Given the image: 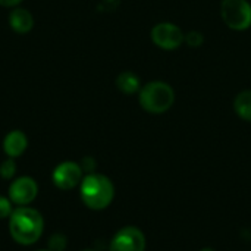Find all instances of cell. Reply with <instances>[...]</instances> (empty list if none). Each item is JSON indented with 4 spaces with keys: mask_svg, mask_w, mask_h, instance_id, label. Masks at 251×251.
<instances>
[{
    "mask_svg": "<svg viewBox=\"0 0 251 251\" xmlns=\"http://www.w3.org/2000/svg\"><path fill=\"white\" fill-rule=\"evenodd\" d=\"M28 147V140H26V135L22 132V131H10L4 140H3V150L4 153L15 159V157H19Z\"/></svg>",
    "mask_w": 251,
    "mask_h": 251,
    "instance_id": "9",
    "label": "cell"
},
{
    "mask_svg": "<svg viewBox=\"0 0 251 251\" xmlns=\"http://www.w3.org/2000/svg\"><path fill=\"white\" fill-rule=\"evenodd\" d=\"M9 25L18 34H26L34 26V18L26 9H15L9 15Z\"/></svg>",
    "mask_w": 251,
    "mask_h": 251,
    "instance_id": "10",
    "label": "cell"
},
{
    "mask_svg": "<svg viewBox=\"0 0 251 251\" xmlns=\"http://www.w3.org/2000/svg\"><path fill=\"white\" fill-rule=\"evenodd\" d=\"M184 34L179 26L171 22H162L153 26L151 40L153 43L163 50H175L184 41Z\"/></svg>",
    "mask_w": 251,
    "mask_h": 251,
    "instance_id": "6",
    "label": "cell"
},
{
    "mask_svg": "<svg viewBox=\"0 0 251 251\" xmlns=\"http://www.w3.org/2000/svg\"><path fill=\"white\" fill-rule=\"evenodd\" d=\"M116 87L126 96L135 94L140 90V78L131 71L121 72L116 78Z\"/></svg>",
    "mask_w": 251,
    "mask_h": 251,
    "instance_id": "11",
    "label": "cell"
},
{
    "mask_svg": "<svg viewBox=\"0 0 251 251\" xmlns=\"http://www.w3.org/2000/svg\"><path fill=\"white\" fill-rule=\"evenodd\" d=\"M185 43L190 46V47H200L201 44H203V41H204V37H203V34L201 32H199V31H191V32H188L187 35H185Z\"/></svg>",
    "mask_w": 251,
    "mask_h": 251,
    "instance_id": "15",
    "label": "cell"
},
{
    "mask_svg": "<svg viewBox=\"0 0 251 251\" xmlns=\"http://www.w3.org/2000/svg\"><path fill=\"white\" fill-rule=\"evenodd\" d=\"M110 251H144L146 237L141 229L135 226H125L119 229L110 241Z\"/></svg>",
    "mask_w": 251,
    "mask_h": 251,
    "instance_id": "5",
    "label": "cell"
},
{
    "mask_svg": "<svg viewBox=\"0 0 251 251\" xmlns=\"http://www.w3.org/2000/svg\"><path fill=\"white\" fill-rule=\"evenodd\" d=\"M38 194V185L37 182L29 176H22L13 181L9 187V199L12 203L18 206H26Z\"/></svg>",
    "mask_w": 251,
    "mask_h": 251,
    "instance_id": "8",
    "label": "cell"
},
{
    "mask_svg": "<svg viewBox=\"0 0 251 251\" xmlns=\"http://www.w3.org/2000/svg\"><path fill=\"white\" fill-rule=\"evenodd\" d=\"M221 13L224 22L235 31L247 29L251 25V4L247 0H224Z\"/></svg>",
    "mask_w": 251,
    "mask_h": 251,
    "instance_id": "4",
    "label": "cell"
},
{
    "mask_svg": "<svg viewBox=\"0 0 251 251\" xmlns=\"http://www.w3.org/2000/svg\"><path fill=\"white\" fill-rule=\"evenodd\" d=\"M22 0H0V4L4 6V7H13L16 4H19Z\"/></svg>",
    "mask_w": 251,
    "mask_h": 251,
    "instance_id": "18",
    "label": "cell"
},
{
    "mask_svg": "<svg viewBox=\"0 0 251 251\" xmlns=\"http://www.w3.org/2000/svg\"><path fill=\"white\" fill-rule=\"evenodd\" d=\"M40 251H46V250H40ZM49 251H50V250H49Z\"/></svg>",
    "mask_w": 251,
    "mask_h": 251,
    "instance_id": "21",
    "label": "cell"
},
{
    "mask_svg": "<svg viewBox=\"0 0 251 251\" xmlns=\"http://www.w3.org/2000/svg\"><path fill=\"white\" fill-rule=\"evenodd\" d=\"M234 109L241 119L251 122V90H244L235 97Z\"/></svg>",
    "mask_w": 251,
    "mask_h": 251,
    "instance_id": "12",
    "label": "cell"
},
{
    "mask_svg": "<svg viewBox=\"0 0 251 251\" xmlns=\"http://www.w3.org/2000/svg\"><path fill=\"white\" fill-rule=\"evenodd\" d=\"M53 184L60 190H72L82 181V168L75 162H63L53 171Z\"/></svg>",
    "mask_w": 251,
    "mask_h": 251,
    "instance_id": "7",
    "label": "cell"
},
{
    "mask_svg": "<svg viewBox=\"0 0 251 251\" xmlns=\"http://www.w3.org/2000/svg\"><path fill=\"white\" fill-rule=\"evenodd\" d=\"M175 93L163 81H151L140 90V104L150 113H165L172 107Z\"/></svg>",
    "mask_w": 251,
    "mask_h": 251,
    "instance_id": "3",
    "label": "cell"
},
{
    "mask_svg": "<svg viewBox=\"0 0 251 251\" xmlns=\"http://www.w3.org/2000/svg\"><path fill=\"white\" fill-rule=\"evenodd\" d=\"M15 172H16V163H15V160H13L12 157H9L7 160H4V162L1 163V166H0V175H1L4 179L13 178Z\"/></svg>",
    "mask_w": 251,
    "mask_h": 251,
    "instance_id": "13",
    "label": "cell"
},
{
    "mask_svg": "<svg viewBox=\"0 0 251 251\" xmlns=\"http://www.w3.org/2000/svg\"><path fill=\"white\" fill-rule=\"evenodd\" d=\"M115 197L112 181L101 174H90L81 181V199L88 209L103 210Z\"/></svg>",
    "mask_w": 251,
    "mask_h": 251,
    "instance_id": "2",
    "label": "cell"
},
{
    "mask_svg": "<svg viewBox=\"0 0 251 251\" xmlns=\"http://www.w3.org/2000/svg\"><path fill=\"white\" fill-rule=\"evenodd\" d=\"M82 171H88V172H91L93 169H94V160L91 159V157H85L84 159V163H82Z\"/></svg>",
    "mask_w": 251,
    "mask_h": 251,
    "instance_id": "17",
    "label": "cell"
},
{
    "mask_svg": "<svg viewBox=\"0 0 251 251\" xmlns=\"http://www.w3.org/2000/svg\"><path fill=\"white\" fill-rule=\"evenodd\" d=\"M82 251H94V250H82Z\"/></svg>",
    "mask_w": 251,
    "mask_h": 251,
    "instance_id": "20",
    "label": "cell"
},
{
    "mask_svg": "<svg viewBox=\"0 0 251 251\" xmlns=\"http://www.w3.org/2000/svg\"><path fill=\"white\" fill-rule=\"evenodd\" d=\"M66 247V238L62 234H54L49 241L50 251H63Z\"/></svg>",
    "mask_w": 251,
    "mask_h": 251,
    "instance_id": "14",
    "label": "cell"
},
{
    "mask_svg": "<svg viewBox=\"0 0 251 251\" xmlns=\"http://www.w3.org/2000/svg\"><path fill=\"white\" fill-rule=\"evenodd\" d=\"M200 251H215L213 249H203V250H200Z\"/></svg>",
    "mask_w": 251,
    "mask_h": 251,
    "instance_id": "19",
    "label": "cell"
},
{
    "mask_svg": "<svg viewBox=\"0 0 251 251\" xmlns=\"http://www.w3.org/2000/svg\"><path fill=\"white\" fill-rule=\"evenodd\" d=\"M44 221L40 212L31 207L21 206L12 212L9 221L10 237L22 246H31L37 243L43 234Z\"/></svg>",
    "mask_w": 251,
    "mask_h": 251,
    "instance_id": "1",
    "label": "cell"
},
{
    "mask_svg": "<svg viewBox=\"0 0 251 251\" xmlns=\"http://www.w3.org/2000/svg\"><path fill=\"white\" fill-rule=\"evenodd\" d=\"M12 215V201L0 196V219H6Z\"/></svg>",
    "mask_w": 251,
    "mask_h": 251,
    "instance_id": "16",
    "label": "cell"
}]
</instances>
